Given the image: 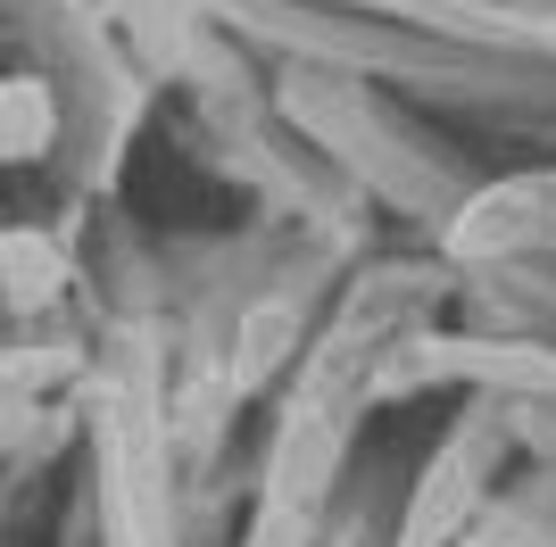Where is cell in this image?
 Wrapping results in <instances>:
<instances>
[{"instance_id": "6da1fadb", "label": "cell", "mask_w": 556, "mask_h": 547, "mask_svg": "<svg viewBox=\"0 0 556 547\" xmlns=\"http://www.w3.org/2000/svg\"><path fill=\"white\" fill-rule=\"evenodd\" d=\"M465 498H473V448H448L441 465H432V481H424L416 514H407V539L399 547H441L448 531L465 523Z\"/></svg>"}, {"instance_id": "7a4b0ae2", "label": "cell", "mask_w": 556, "mask_h": 547, "mask_svg": "<svg viewBox=\"0 0 556 547\" xmlns=\"http://www.w3.org/2000/svg\"><path fill=\"white\" fill-rule=\"evenodd\" d=\"M50 141V91L42 84H0V158H34Z\"/></svg>"}]
</instances>
